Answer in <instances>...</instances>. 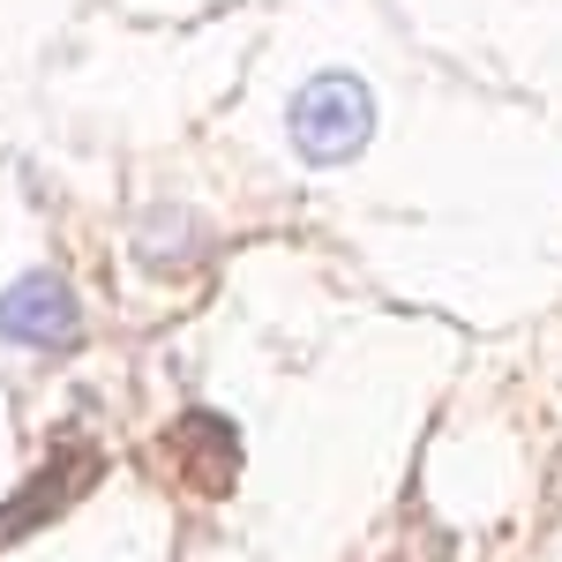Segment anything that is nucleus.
I'll return each mask as SVG.
<instances>
[{
    "label": "nucleus",
    "mask_w": 562,
    "mask_h": 562,
    "mask_svg": "<svg viewBox=\"0 0 562 562\" xmlns=\"http://www.w3.org/2000/svg\"><path fill=\"white\" fill-rule=\"evenodd\" d=\"M285 135H293V150L307 166H352L368 150V135H375V90L360 76H346V68L307 76L293 90V105H285Z\"/></svg>",
    "instance_id": "f257e3e1"
},
{
    "label": "nucleus",
    "mask_w": 562,
    "mask_h": 562,
    "mask_svg": "<svg viewBox=\"0 0 562 562\" xmlns=\"http://www.w3.org/2000/svg\"><path fill=\"white\" fill-rule=\"evenodd\" d=\"M0 338L31 352H68L83 338V301L60 270H23L8 293H0Z\"/></svg>",
    "instance_id": "f03ea898"
}]
</instances>
